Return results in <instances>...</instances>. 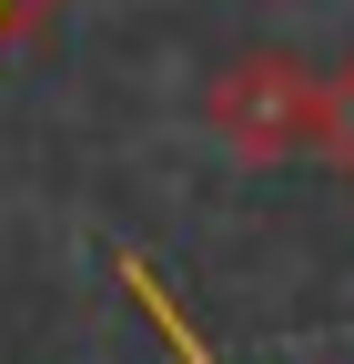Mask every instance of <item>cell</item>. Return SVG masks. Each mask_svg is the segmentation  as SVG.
I'll list each match as a JSON object with an SVG mask.
<instances>
[{"mask_svg": "<svg viewBox=\"0 0 354 364\" xmlns=\"http://www.w3.org/2000/svg\"><path fill=\"white\" fill-rule=\"evenodd\" d=\"M203 132H213L233 162H253V172L294 162L304 132H314V71H304L294 51H274V41L233 51L223 71L203 81Z\"/></svg>", "mask_w": 354, "mask_h": 364, "instance_id": "1", "label": "cell"}, {"mask_svg": "<svg viewBox=\"0 0 354 364\" xmlns=\"http://www.w3.org/2000/svg\"><path fill=\"white\" fill-rule=\"evenodd\" d=\"M304 152L324 172H354V51L314 71V132H304Z\"/></svg>", "mask_w": 354, "mask_h": 364, "instance_id": "2", "label": "cell"}, {"mask_svg": "<svg viewBox=\"0 0 354 364\" xmlns=\"http://www.w3.org/2000/svg\"><path fill=\"white\" fill-rule=\"evenodd\" d=\"M122 294L142 304V324H152V334H162L172 354H183V364H223V354H213V344H203V334L183 324V304H172V284H162V273H152L142 253H122Z\"/></svg>", "mask_w": 354, "mask_h": 364, "instance_id": "3", "label": "cell"}, {"mask_svg": "<svg viewBox=\"0 0 354 364\" xmlns=\"http://www.w3.org/2000/svg\"><path fill=\"white\" fill-rule=\"evenodd\" d=\"M61 11H71V0H0V71H11V61H21V51H31V41L51 31Z\"/></svg>", "mask_w": 354, "mask_h": 364, "instance_id": "4", "label": "cell"}]
</instances>
